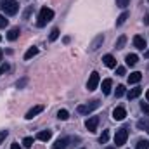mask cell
Listing matches in <instances>:
<instances>
[{
    "instance_id": "d6a6232c",
    "label": "cell",
    "mask_w": 149,
    "mask_h": 149,
    "mask_svg": "<svg viewBox=\"0 0 149 149\" xmlns=\"http://www.w3.org/2000/svg\"><path fill=\"white\" fill-rule=\"evenodd\" d=\"M116 73H118V76H121V74H125V68H123V66H120V68H116Z\"/></svg>"
},
{
    "instance_id": "484cf974",
    "label": "cell",
    "mask_w": 149,
    "mask_h": 149,
    "mask_svg": "<svg viewBox=\"0 0 149 149\" xmlns=\"http://www.w3.org/2000/svg\"><path fill=\"white\" fill-rule=\"evenodd\" d=\"M108 139H109V132H108V130H104V132H102V135L99 137V142H101V144H106V142H108Z\"/></svg>"
},
{
    "instance_id": "83f0119b",
    "label": "cell",
    "mask_w": 149,
    "mask_h": 149,
    "mask_svg": "<svg viewBox=\"0 0 149 149\" xmlns=\"http://www.w3.org/2000/svg\"><path fill=\"white\" fill-rule=\"evenodd\" d=\"M114 94H116V97H121V95L125 94V87H123V85H118V87H116V92H114Z\"/></svg>"
},
{
    "instance_id": "8992f818",
    "label": "cell",
    "mask_w": 149,
    "mask_h": 149,
    "mask_svg": "<svg viewBox=\"0 0 149 149\" xmlns=\"http://www.w3.org/2000/svg\"><path fill=\"white\" fill-rule=\"evenodd\" d=\"M97 125H99V116H92V118H88L85 121V127H87L88 132H95L97 130Z\"/></svg>"
},
{
    "instance_id": "8d00e7d4",
    "label": "cell",
    "mask_w": 149,
    "mask_h": 149,
    "mask_svg": "<svg viewBox=\"0 0 149 149\" xmlns=\"http://www.w3.org/2000/svg\"><path fill=\"white\" fill-rule=\"evenodd\" d=\"M5 70H7V66H0V74L3 73V71H5Z\"/></svg>"
},
{
    "instance_id": "4dcf8cb0",
    "label": "cell",
    "mask_w": 149,
    "mask_h": 149,
    "mask_svg": "<svg viewBox=\"0 0 149 149\" xmlns=\"http://www.w3.org/2000/svg\"><path fill=\"white\" fill-rule=\"evenodd\" d=\"M7 24H9V21L5 19V16H2V14H0V28H5Z\"/></svg>"
},
{
    "instance_id": "603a6c76",
    "label": "cell",
    "mask_w": 149,
    "mask_h": 149,
    "mask_svg": "<svg viewBox=\"0 0 149 149\" xmlns=\"http://www.w3.org/2000/svg\"><path fill=\"white\" fill-rule=\"evenodd\" d=\"M57 118L64 121V120H68V118H70V113L66 111V109H59V111H57Z\"/></svg>"
},
{
    "instance_id": "52a82bcc",
    "label": "cell",
    "mask_w": 149,
    "mask_h": 149,
    "mask_svg": "<svg viewBox=\"0 0 149 149\" xmlns=\"http://www.w3.org/2000/svg\"><path fill=\"white\" fill-rule=\"evenodd\" d=\"M43 109H45V106H43V104H38V106H33V108H31L30 111L26 113V116H24V118H26V120H33V118H35L37 114H40V113L43 111Z\"/></svg>"
},
{
    "instance_id": "30bf717a",
    "label": "cell",
    "mask_w": 149,
    "mask_h": 149,
    "mask_svg": "<svg viewBox=\"0 0 149 149\" xmlns=\"http://www.w3.org/2000/svg\"><path fill=\"white\" fill-rule=\"evenodd\" d=\"M50 137H52V132H50V130H42V132H38L37 134V139L38 141H42V142L50 141Z\"/></svg>"
},
{
    "instance_id": "cb8c5ba5",
    "label": "cell",
    "mask_w": 149,
    "mask_h": 149,
    "mask_svg": "<svg viewBox=\"0 0 149 149\" xmlns=\"http://www.w3.org/2000/svg\"><path fill=\"white\" fill-rule=\"evenodd\" d=\"M57 38H59V30H57V28H54V30L50 31V35H49V40H50V42H56Z\"/></svg>"
},
{
    "instance_id": "7402d4cb",
    "label": "cell",
    "mask_w": 149,
    "mask_h": 149,
    "mask_svg": "<svg viewBox=\"0 0 149 149\" xmlns=\"http://www.w3.org/2000/svg\"><path fill=\"white\" fill-rule=\"evenodd\" d=\"M125 43H127V37H125V35H121V37L116 40L114 47H116V49H123V45H125Z\"/></svg>"
},
{
    "instance_id": "ab89813d",
    "label": "cell",
    "mask_w": 149,
    "mask_h": 149,
    "mask_svg": "<svg viewBox=\"0 0 149 149\" xmlns=\"http://www.w3.org/2000/svg\"><path fill=\"white\" fill-rule=\"evenodd\" d=\"M144 56H146V57H149V50H148V52H146V54H144Z\"/></svg>"
},
{
    "instance_id": "60d3db41",
    "label": "cell",
    "mask_w": 149,
    "mask_h": 149,
    "mask_svg": "<svg viewBox=\"0 0 149 149\" xmlns=\"http://www.w3.org/2000/svg\"><path fill=\"white\" fill-rule=\"evenodd\" d=\"M106 149H116V148H106Z\"/></svg>"
},
{
    "instance_id": "5b68a950",
    "label": "cell",
    "mask_w": 149,
    "mask_h": 149,
    "mask_svg": "<svg viewBox=\"0 0 149 149\" xmlns=\"http://www.w3.org/2000/svg\"><path fill=\"white\" fill-rule=\"evenodd\" d=\"M99 81H101V78H99V73H97V71H94V73L90 74L88 81H87V90H88V92H94V90L97 88Z\"/></svg>"
},
{
    "instance_id": "ffe728a7",
    "label": "cell",
    "mask_w": 149,
    "mask_h": 149,
    "mask_svg": "<svg viewBox=\"0 0 149 149\" xmlns=\"http://www.w3.org/2000/svg\"><path fill=\"white\" fill-rule=\"evenodd\" d=\"M128 16H130V14H128L127 10H125V12H121V14L118 16V19H116V26H121V24H123V23L128 19Z\"/></svg>"
},
{
    "instance_id": "e0dca14e",
    "label": "cell",
    "mask_w": 149,
    "mask_h": 149,
    "mask_svg": "<svg viewBox=\"0 0 149 149\" xmlns=\"http://www.w3.org/2000/svg\"><path fill=\"white\" fill-rule=\"evenodd\" d=\"M137 61H139V57H137L135 54H128V56L125 57V63H127L128 66H135V64H137Z\"/></svg>"
},
{
    "instance_id": "2e32d148",
    "label": "cell",
    "mask_w": 149,
    "mask_h": 149,
    "mask_svg": "<svg viewBox=\"0 0 149 149\" xmlns=\"http://www.w3.org/2000/svg\"><path fill=\"white\" fill-rule=\"evenodd\" d=\"M38 54V47H30L28 50H26V54H24V61H30L31 57H35Z\"/></svg>"
},
{
    "instance_id": "9c48e42d",
    "label": "cell",
    "mask_w": 149,
    "mask_h": 149,
    "mask_svg": "<svg viewBox=\"0 0 149 149\" xmlns=\"http://www.w3.org/2000/svg\"><path fill=\"white\" fill-rule=\"evenodd\" d=\"M134 45H135L139 50H144V49H146V40H144V37L135 35V37H134Z\"/></svg>"
},
{
    "instance_id": "8fae6325",
    "label": "cell",
    "mask_w": 149,
    "mask_h": 149,
    "mask_svg": "<svg viewBox=\"0 0 149 149\" xmlns=\"http://www.w3.org/2000/svg\"><path fill=\"white\" fill-rule=\"evenodd\" d=\"M66 148H68V139H64V137L57 139V141L52 144V149H66Z\"/></svg>"
},
{
    "instance_id": "3957f363",
    "label": "cell",
    "mask_w": 149,
    "mask_h": 149,
    "mask_svg": "<svg viewBox=\"0 0 149 149\" xmlns=\"http://www.w3.org/2000/svg\"><path fill=\"white\" fill-rule=\"evenodd\" d=\"M127 139H128V130H127V128L116 130V134H114V144H116V148L125 146V144H127Z\"/></svg>"
},
{
    "instance_id": "f546056e",
    "label": "cell",
    "mask_w": 149,
    "mask_h": 149,
    "mask_svg": "<svg viewBox=\"0 0 149 149\" xmlns=\"http://www.w3.org/2000/svg\"><path fill=\"white\" fill-rule=\"evenodd\" d=\"M128 3H130V0H116V5H118V7H121V9H125Z\"/></svg>"
},
{
    "instance_id": "5bb4252c",
    "label": "cell",
    "mask_w": 149,
    "mask_h": 149,
    "mask_svg": "<svg viewBox=\"0 0 149 149\" xmlns=\"http://www.w3.org/2000/svg\"><path fill=\"white\" fill-rule=\"evenodd\" d=\"M111 87H113V81L109 78H106V80L102 81V94H104V95L111 94Z\"/></svg>"
},
{
    "instance_id": "d4e9b609",
    "label": "cell",
    "mask_w": 149,
    "mask_h": 149,
    "mask_svg": "<svg viewBox=\"0 0 149 149\" xmlns=\"http://www.w3.org/2000/svg\"><path fill=\"white\" fill-rule=\"evenodd\" d=\"M135 149H149V142L146 139H144V141H139L137 146H135Z\"/></svg>"
},
{
    "instance_id": "d590c367",
    "label": "cell",
    "mask_w": 149,
    "mask_h": 149,
    "mask_svg": "<svg viewBox=\"0 0 149 149\" xmlns=\"http://www.w3.org/2000/svg\"><path fill=\"white\" fill-rule=\"evenodd\" d=\"M144 24H149V14H146V17H144Z\"/></svg>"
},
{
    "instance_id": "d6986e66",
    "label": "cell",
    "mask_w": 149,
    "mask_h": 149,
    "mask_svg": "<svg viewBox=\"0 0 149 149\" xmlns=\"http://www.w3.org/2000/svg\"><path fill=\"white\" fill-rule=\"evenodd\" d=\"M137 128L139 130H146L149 134V120H139L137 121Z\"/></svg>"
},
{
    "instance_id": "7c38bea8",
    "label": "cell",
    "mask_w": 149,
    "mask_h": 149,
    "mask_svg": "<svg viewBox=\"0 0 149 149\" xmlns=\"http://www.w3.org/2000/svg\"><path fill=\"white\" fill-rule=\"evenodd\" d=\"M102 42H104V37H102V35H97V37L94 38V42L90 43V50H92V52H94V50H97V49L101 47V43H102Z\"/></svg>"
},
{
    "instance_id": "e575fe53",
    "label": "cell",
    "mask_w": 149,
    "mask_h": 149,
    "mask_svg": "<svg viewBox=\"0 0 149 149\" xmlns=\"http://www.w3.org/2000/svg\"><path fill=\"white\" fill-rule=\"evenodd\" d=\"M10 149H21V146H19V144H17V142H14V144H12V146H10Z\"/></svg>"
},
{
    "instance_id": "4316f807",
    "label": "cell",
    "mask_w": 149,
    "mask_h": 149,
    "mask_svg": "<svg viewBox=\"0 0 149 149\" xmlns=\"http://www.w3.org/2000/svg\"><path fill=\"white\" fill-rule=\"evenodd\" d=\"M23 146L24 148H31L33 146V137H24L23 139Z\"/></svg>"
},
{
    "instance_id": "b9f144b4",
    "label": "cell",
    "mask_w": 149,
    "mask_h": 149,
    "mask_svg": "<svg viewBox=\"0 0 149 149\" xmlns=\"http://www.w3.org/2000/svg\"><path fill=\"white\" fill-rule=\"evenodd\" d=\"M0 40H2V37H0Z\"/></svg>"
},
{
    "instance_id": "9a60e30c",
    "label": "cell",
    "mask_w": 149,
    "mask_h": 149,
    "mask_svg": "<svg viewBox=\"0 0 149 149\" xmlns=\"http://www.w3.org/2000/svg\"><path fill=\"white\" fill-rule=\"evenodd\" d=\"M141 78H142V73H139V71H134V73H130V76H128V83H139L141 81Z\"/></svg>"
},
{
    "instance_id": "f1b7e54d",
    "label": "cell",
    "mask_w": 149,
    "mask_h": 149,
    "mask_svg": "<svg viewBox=\"0 0 149 149\" xmlns=\"http://www.w3.org/2000/svg\"><path fill=\"white\" fill-rule=\"evenodd\" d=\"M141 109L144 114H148L149 116V102H141Z\"/></svg>"
},
{
    "instance_id": "7a4b0ae2",
    "label": "cell",
    "mask_w": 149,
    "mask_h": 149,
    "mask_svg": "<svg viewBox=\"0 0 149 149\" xmlns=\"http://www.w3.org/2000/svg\"><path fill=\"white\" fill-rule=\"evenodd\" d=\"M0 9L7 14V16H14L19 10V3L16 0H2L0 2Z\"/></svg>"
},
{
    "instance_id": "f35d334b",
    "label": "cell",
    "mask_w": 149,
    "mask_h": 149,
    "mask_svg": "<svg viewBox=\"0 0 149 149\" xmlns=\"http://www.w3.org/2000/svg\"><path fill=\"white\" fill-rule=\"evenodd\" d=\"M2 56H3V52H2V49H0V61H2Z\"/></svg>"
},
{
    "instance_id": "1f68e13d",
    "label": "cell",
    "mask_w": 149,
    "mask_h": 149,
    "mask_svg": "<svg viewBox=\"0 0 149 149\" xmlns=\"http://www.w3.org/2000/svg\"><path fill=\"white\" fill-rule=\"evenodd\" d=\"M7 135H9V132H7V130H2V132H0V144L5 141V137H7Z\"/></svg>"
},
{
    "instance_id": "6da1fadb",
    "label": "cell",
    "mask_w": 149,
    "mask_h": 149,
    "mask_svg": "<svg viewBox=\"0 0 149 149\" xmlns=\"http://www.w3.org/2000/svg\"><path fill=\"white\" fill-rule=\"evenodd\" d=\"M52 19H54V10H52V9H47V7H42L40 12H38L37 24L42 28V26H45L47 23H50Z\"/></svg>"
},
{
    "instance_id": "74e56055",
    "label": "cell",
    "mask_w": 149,
    "mask_h": 149,
    "mask_svg": "<svg viewBox=\"0 0 149 149\" xmlns=\"http://www.w3.org/2000/svg\"><path fill=\"white\" fill-rule=\"evenodd\" d=\"M146 99H148V102H149V90L146 92Z\"/></svg>"
},
{
    "instance_id": "ac0fdd59",
    "label": "cell",
    "mask_w": 149,
    "mask_h": 149,
    "mask_svg": "<svg viewBox=\"0 0 149 149\" xmlns=\"http://www.w3.org/2000/svg\"><path fill=\"white\" fill-rule=\"evenodd\" d=\"M142 94V88H139V87H135V88H132L127 95H128V99H137L139 95Z\"/></svg>"
},
{
    "instance_id": "ba28073f",
    "label": "cell",
    "mask_w": 149,
    "mask_h": 149,
    "mask_svg": "<svg viewBox=\"0 0 149 149\" xmlns=\"http://www.w3.org/2000/svg\"><path fill=\"white\" fill-rule=\"evenodd\" d=\"M125 116H127V111H125V108H123V106H118V108H114V109H113V120L121 121V120H125Z\"/></svg>"
},
{
    "instance_id": "4fadbf2b",
    "label": "cell",
    "mask_w": 149,
    "mask_h": 149,
    "mask_svg": "<svg viewBox=\"0 0 149 149\" xmlns=\"http://www.w3.org/2000/svg\"><path fill=\"white\" fill-rule=\"evenodd\" d=\"M102 61H104V64H106L108 68H116V59L113 57L111 54H106V56L102 57Z\"/></svg>"
},
{
    "instance_id": "836d02e7",
    "label": "cell",
    "mask_w": 149,
    "mask_h": 149,
    "mask_svg": "<svg viewBox=\"0 0 149 149\" xmlns=\"http://www.w3.org/2000/svg\"><path fill=\"white\" fill-rule=\"evenodd\" d=\"M24 83H26V78H24V80H21V81H17V88H21Z\"/></svg>"
},
{
    "instance_id": "277c9868",
    "label": "cell",
    "mask_w": 149,
    "mask_h": 149,
    "mask_svg": "<svg viewBox=\"0 0 149 149\" xmlns=\"http://www.w3.org/2000/svg\"><path fill=\"white\" fill-rule=\"evenodd\" d=\"M99 106H101V102H99L97 99H94V101H90L88 104H81V106H78L76 111L80 113V114H88V113H92L94 109H97Z\"/></svg>"
},
{
    "instance_id": "44dd1931",
    "label": "cell",
    "mask_w": 149,
    "mask_h": 149,
    "mask_svg": "<svg viewBox=\"0 0 149 149\" xmlns=\"http://www.w3.org/2000/svg\"><path fill=\"white\" fill-rule=\"evenodd\" d=\"M19 33H21V31H19V28H12V30H10V31L7 33V38H9L10 42H14L16 38L19 37Z\"/></svg>"
}]
</instances>
